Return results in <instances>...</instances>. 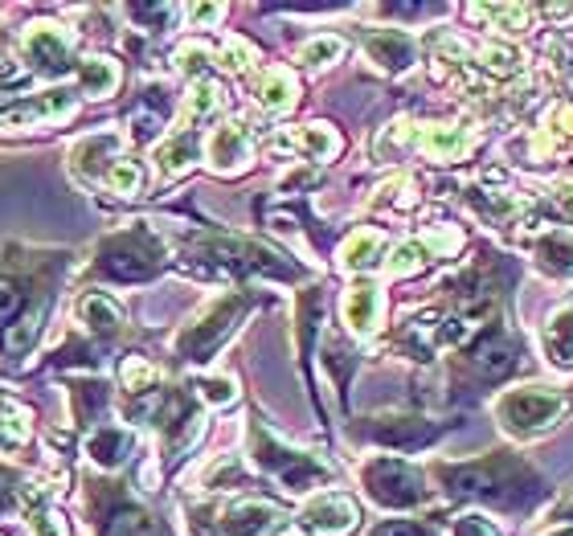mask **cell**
I'll return each mask as SVG.
<instances>
[{
    "label": "cell",
    "instance_id": "cell-22",
    "mask_svg": "<svg viewBox=\"0 0 573 536\" xmlns=\"http://www.w3.org/2000/svg\"><path fill=\"white\" fill-rule=\"evenodd\" d=\"M75 75H78V90H82L87 99H111L115 90H119V82H124L119 62H115V58H107V53L82 58Z\"/></svg>",
    "mask_w": 573,
    "mask_h": 536
},
{
    "label": "cell",
    "instance_id": "cell-46",
    "mask_svg": "<svg viewBox=\"0 0 573 536\" xmlns=\"http://www.w3.org/2000/svg\"><path fill=\"white\" fill-rule=\"evenodd\" d=\"M21 78V70H17V62H9L4 53H0V82H17Z\"/></svg>",
    "mask_w": 573,
    "mask_h": 536
},
{
    "label": "cell",
    "instance_id": "cell-31",
    "mask_svg": "<svg viewBox=\"0 0 573 536\" xmlns=\"http://www.w3.org/2000/svg\"><path fill=\"white\" fill-rule=\"evenodd\" d=\"M221 111V87H217L214 78H197L192 90L185 95V123H205L209 116Z\"/></svg>",
    "mask_w": 573,
    "mask_h": 536
},
{
    "label": "cell",
    "instance_id": "cell-5",
    "mask_svg": "<svg viewBox=\"0 0 573 536\" xmlns=\"http://www.w3.org/2000/svg\"><path fill=\"white\" fill-rule=\"evenodd\" d=\"M250 295H221V299H214V304L205 307L201 316L192 319L189 328L177 336V357L189 360V365H205V360L214 357L217 348L226 345L229 336H234V328L243 324V316L250 311Z\"/></svg>",
    "mask_w": 573,
    "mask_h": 536
},
{
    "label": "cell",
    "instance_id": "cell-11",
    "mask_svg": "<svg viewBox=\"0 0 573 536\" xmlns=\"http://www.w3.org/2000/svg\"><path fill=\"white\" fill-rule=\"evenodd\" d=\"M78 111V90L50 87L41 95H26V99L0 107V128H50L62 123Z\"/></svg>",
    "mask_w": 573,
    "mask_h": 536
},
{
    "label": "cell",
    "instance_id": "cell-48",
    "mask_svg": "<svg viewBox=\"0 0 573 536\" xmlns=\"http://www.w3.org/2000/svg\"><path fill=\"white\" fill-rule=\"evenodd\" d=\"M561 205H565V214H573V185L561 189Z\"/></svg>",
    "mask_w": 573,
    "mask_h": 536
},
{
    "label": "cell",
    "instance_id": "cell-49",
    "mask_svg": "<svg viewBox=\"0 0 573 536\" xmlns=\"http://www.w3.org/2000/svg\"><path fill=\"white\" fill-rule=\"evenodd\" d=\"M557 516H565V520H573V496H570V499H561Z\"/></svg>",
    "mask_w": 573,
    "mask_h": 536
},
{
    "label": "cell",
    "instance_id": "cell-32",
    "mask_svg": "<svg viewBox=\"0 0 573 536\" xmlns=\"http://www.w3.org/2000/svg\"><path fill=\"white\" fill-rule=\"evenodd\" d=\"M119 381H124V389H128L131 397H148L160 389V369L144 357H124V365H119Z\"/></svg>",
    "mask_w": 573,
    "mask_h": 536
},
{
    "label": "cell",
    "instance_id": "cell-36",
    "mask_svg": "<svg viewBox=\"0 0 573 536\" xmlns=\"http://www.w3.org/2000/svg\"><path fill=\"white\" fill-rule=\"evenodd\" d=\"M422 262H426V242H402V246H394V250H389L385 270H389L394 279H402V275L422 270Z\"/></svg>",
    "mask_w": 573,
    "mask_h": 536
},
{
    "label": "cell",
    "instance_id": "cell-21",
    "mask_svg": "<svg viewBox=\"0 0 573 536\" xmlns=\"http://www.w3.org/2000/svg\"><path fill=\"white\" fill-rule=\"evenodd\" d=\"M275 148H279V152H304L307 160H332V156L340 152V136H336L328 123H307V128L279 136Z\"/></svg>",
    "mask_w": 573,
    "mask_h": 536
},
{
    "label": "cell",
    "instance_id": "cell-40",
    "mask_svg": "<svg viewBox=\"0 0 573 536\" xmlns=\"http://www.w3.org/2000/svg\"><path fill=\"white\" fill-rule=\"evenodd\" d=\"M136 21H140L144 29H168L172 21H177V4H131L128 9Z\"/></svg>",
    "mask_w": 573,
    "mask_h": 536
},
{
    "label": "cell",
    "instance_id": "cell-8",
    "mask_svg": "<svg viewBox=\"0 0 573 536\" xmlns=\"http://www.w3.org/2000/svg\"><path fill=\"white\" fill-rule=\"evenodd\" d=\"M565 397L557 389H545V385H524V389H512L496 401V418L500 426L516 438H528L536 430H545L549 421L557 418Z\"/></svg>",
    "mask_w": 573,
    "mask_h": 536
},
{
    "label": "cell",
    "instance_id": "cell-28",
    "mask_svg": "<svg viewBox=\"0 0 573 536\" xmlns=\"http://www.w3.org/2000/svg\"><path fill=\"white\" fill-rule=\"evenodd\" d=\"M418 148L431 156V160H463V156H467V148H472V140H467L458 128L431 123V128L418 131Z\"/></svg>",
    "mask_w": 573,
    "mask_h": 536
},
{
    "label": "cell",
    "instance_id": "cell-17",
    "mask_svg": "<svg viewBox=\"0 0 573 536\" xmlns=\"http://www.w3.org/2000/svg\"><path fill=\"white\" fill-rule=\"evenodd\" d=\"M75 316H78V324L95 336V340H111V336L124 332V307L115 304L107 291L82 295V299L75 304Z\"/></svg>",
    "mask_w": 573,
    "mask_h": 536
},
{
    "label": "cell",
    "instance_id": "cell-10",
    "mask_svg": "<svg viewBox=\"0 0 573 536\" xmlns=\"http://www.w3.org/2000/svg\"><path fill=\"white\" fill-rule=\"evenodd\" d=\"M21 58H26V66L33 75L66 78L78 70V41L70 38L62 26L38 21V26H29L26 38H21Z\"/></svg>",
    "mask_w": 573,
    "mask_h": 536
},
{
    "label": "cell",
    "instance_id": "cell-25",
    "mask_svg": "<svg viewBox=\"0 0 573 536\" xmlns=\"http://www.w3.org/2000/svg\"><path fill=\"white\" fill-rule=\"evenodd\" d=\"M255 95H258V107H263V111L283 116V111H292L295 99H299V82H295L292 70L275 66V70H267V75H263V82H258Z\"/></svg>",
    "mask_w": 573,
    "mask_h": 536
},
{
    "label": "cell",
    "instance_id": "cell-7",
    "mask_svg": "<svg viewBox=\"0 0 573 536\" xmlns=\"http://www.w3.org/2000/svg\"><path fill=\"white\" fill-rule=\"evenodd\" d=\"M365 492H369L373 504H382V508H418L422 499H426V479L414 463L406 459H382L365 463Z\"/></svg>",
    "mask_w": 573,
    "mask_h": 536
},
{
    "label": "cell",
    "instance_id": "cell-1",
    "mask_svg": "<svg viewBox=\"0 0 573 536\" xmlns=\"http://www.w3.org/2000/svg\"><path fill=\"white\" fill-rule=\"evenodd\" d=\"M70 250H21L13 258V246L0 258V353L4 357H26L38 345L46 316L53 304V282L62 270H70Z\"/></svg>",
    "mask_w": 573,
    "mask_h": 536
},
{
    "label": "cell",
    "instance_id": "cell-6",
    "mask_svg": "<svg viewBox=\"0 0 573 536\" xmlns=\"http://www.w3.org/2000/svg\"><path fill=\"white\" fill-rule=\"evenodd\" d=\"M250 455H255L258 467H263L270 479H279L287 492H316L319 484L332 479V472L324 463H316L312 455H304V450L283 447L279 438L267 435L263 426L250 430Z\"/></svg>",
    "mask_w": 573,
    "mask_h": 536
},
{
    "label": "cell",
    "instance_id": "cell-2",
    "mask_svg": "<svg viewBox=\"0 0 573 536\" xmlns=\"http://www.w3.org/2000/svg\"><path fill=\"white\" fill-rule=\"evenodd\" d=\"M168 246L165 238L152 230V221H136L128 230L107 234L95 246V262L90 275L95 279H111V282H148L165 270Z\"/></svg>",
    "mask_w": 573,
    "mask_h": 536
},
{
    "label": "cell",
    "instance_id": "cell-15",
    "mask_svg": "<svg viewBox=\"0 0 573 536\" xmlns=\"http://www.w3.org/2000/svg\"><path fill=\"white\" fill-rule=\"evenodd\" d=\"M250 152H255V143H250V131L243 123H221V128L205 140V160L214 172L229 177V172H243L250 165Z\"/></svg>",
    "mask_w": 573,
    "mask_h": 536
},
{
    "label": "cell",
    "instance_id": "cell-9",
    "mask_svg": "<svg viewBox=\"0 0 573 536\" xmlns=\"http://www.w3.org/2000/svg\"><path fill=\"white\" fill-rule=\"evenodd\" d=\"M90 504L99 536H160V524L128 492H119V484H90Z\"/></svg>",
    "mask_w": 573,
    "mask_h": 536
},
{
    "label": "cell",
    "instance_id": "cell-19",
    "mask_svg": "<svg viewBox=\"0 0 573 536\" xmlns=\"http://www.w3.org/2000/svg\"><path fill=\"white\" fill-rule=\"evenodd\" d=\"M131 450H136V435H131L128 426H99V430L87 438V459L95 463L99 472L124 467Z\"/></svg>",
    "mask_w": 573,
    "mask_h": 536
},
{
    "label": "cell",
    "instance_id": "cell-16",
    "mask_svg": "<svg viewBox=\"0 0 573 536\" xmlns=\"http://www.w3.org/2000/svg\"><path fill=\"white\" fill-rule=\"evenodd\" d=\"M365 438L394 450H418L438 438V426L426 418H373L369 426H365Z\"/></svg>",
    "mask_w": 573,
    "mask_h": 536
},
{
    "label": "cell",
    "instance_id": "cell-45",
    "mask_svg": "<svg viewBox=\"0 0 573 536\" xmlns=\"http://www.w3.org/2000/svg\"><path fill=\"white\" fill-rule=\"evenodd\" d=\"M189 17L197 26H214L217 17H221V9H217V4H197V9H189Z\"/></svg>",
    "mask_w": 573,
    "mask_h": 536
},
{
    "label": "cell",
    "instance_id": "cell-18",
    "mask_svg": "<svg viewBox=\"0 0 573 536\" xmlns=\"http://www.w3.org/2000/svg\"><path fill=\"white\" fill-rule=\"evenodd\" d=\"M365 53L382 70L402 75V70L414 66V38L402 33V29H365Z\"/></svg>",
    "mask_w": 573,
    "mask_h": 536
},
{
    "label": "cell",
    "instance_id": "cell-37",
    "mask_svg": "<svg viewBox=\"0 0 573 536\" xmlns=\"http://www.w3.org/2000/svg\"><path fill=\"white\" fill-rule=\"evenodd\" d=\"M340 53H344V41L324 33V38H312V41L299 46V62L304 66H328V62H336Z\"/></svg>",
    "mask_w": 573,
    "mask_h": 536
},
{
    "label": "cell",
    "instance_id": "cell-44",
    "mask_svg": "<svg viewBox=\"0 0 573 536\" xmlns=\"http://www.w3.org/2000/svg\"><path fill=\"white\" fill-rule=\"evenodd\" d=\"M455 536H496V528L484 520V516H463L455 524Z\"/></svg>",
    "mask_w": 573,
    "mask_h": 536
},
{
    "label": "cell",
    "instance_id": "cell-34",
    "mask_svg": "<svg viewBox=\"0 0 573 536\" xmlns=\"http://www.w3.org/2000/svg\"><path fill=\"white\" fill-rule=\"evenodd\" d=\"M102 185H107L115 197H140V192H144V165H140V160H131V156H124V160L107 172V180H102Z\"/></svg>",
    "mask_w": 573,
    "mask_h": 536
},
{
    "label": "cell",
    "instance_id": "cell-38",
    "mask_svg": "<svg viewBox=\"0 0 573 536\" xmlns=\"http://www.w3.org/2000/svg\"><path fill=\"white\" fill-rule=\"evenodd\" d=\"M209 62H214V53H209V46H201V41H189V46L177 50V66L185 75H192V82H197V78H209Z\"/></svg>",
    "mask_w": 573,
    "mask_h": 536
},
{
    "label": "cell",
    "instance_id": "cell-4",
    "mask_svg": "<svg viewBox=\"0 0 573 536\" xmlns=\"http://www.w3.org/2000/svg\"><path fill=\"white\" fill-rule=\"evenodd\" d=\"M443 484L451 496H480L496 499V504H521V496L512 487H521L524 496L536 492V479L524 472L516 459H484V463H458V467H443Z\"/></svg>",
    "mask_w": 573,
    "mask_h": 536
},
{
    "label": "cell",
    "instance_id": "cell-3",
    "mask_svg": "<svg viewBox=\"0 0 573 536\" xmlns=\"http://www.w3.org/2000/svg\"><path fill=\"white\" fill-rule=\"evenodd\" d=\"M192 270L201 275H267V279H295L299 267L283 262V255L267 246L250 242V238H234V234H209L185 250Z\"/></svg>",
    "mask_w": 573,
    "mask_h": 536
},
{
    "label": "cell",
    "instance_id": "cell-43",
    "mask_svg": "<svg viewBox=\"0 0 573 536\" xmlns=\"http://www.w3.org/2000/svg\"><path fill=\"white\" fill-rule=\"evenodd\" d=\"M369 536H434L431 528H422L418 520H385L377 524Z\"/></svg>",
    "mask_w": 573,
    "mask_h": 536
},
{
    "label": "cell",
    "instance_id": "cell-14",
    "mask_svg": "<svg viewBox=\"0 0 573 536\" xmlns=\"http://www.w3.org/2000/svg\"><path fill=\"white\" fill-rule=\"evenodd\" d=\"M287 524V512L267 499H234L221 512V533L226 536H275Z\"/></svg>",
    "mask_w": 573,
    "mask_h": 536
},
{
    "label": "cell",
    "instance_id": "cell-27",
    "mask_svg": "<svg viewBox=\"0 0 573 536\" xmlns=\"http://www.w3.org/2000/svg\"><path fill=\"white\" fill-rule=\"evenodd\" d=\"M29 438H33V421H29V409L13 397L0 394V450H21L29 447Z\"/></svg>",
    "mask_w": 573,
    "mask_h": 536
},
{
    "label": "cell",
    "instance_id": "cell-12",
    "mask_svg": "<svg viewBox=\"0 0 573 536\" xmlns=\"http://www.w3.org/2000/svg\"><path fill=\"white\" fill-rule=\"evenodd\" d=\"M124 143H128V140H124L119 131H90V136H82V140L70 148L66 165H70V172H75L78 180H87V185H102V180H107V172L124 160Z\"/></svg>",
    "mask_w": 573,
    "mask_h": 536
},
{
    "label": "cell",
    "instance_id": "cell-24",
    "mask_svg": "<svg viewBox=\"0 0 573 536\" xmlns=\"http://www.w3.org/2000/svg\"><path fill=\"white\" fill-rule=\"evenodd\" d=\"M472 360L487 373V377H496V373L512 369V360H516V345H512V336L504 332L500 324H492V328H487V332L472 345Z\"/></svg>",
    "mask_w": 573,
    "mask_h": 536
},
{
    "label": "cell",
    "instance_id": "cell-47",
    "mask_svg": "<svg viewBox=\"0 0 573 536\" xmlns=\"http://www.w3.org/2000/svg\"><path fill=\"white\" fill-rule=\"evenodd\" d=\"M557 123H561V131H570V136H573V107H561Z\"/></svg>",
    "mask_w": 573,
    "mask_h": 536
},
{
    "label": "cell",
    "instance_id": "cell-29",
    "mask_svg": "<svg viewBox=\"0 0 573 536\" xmlns=\"http://www.w3.org/2000/svg\"><path fill=\"white\" fill-rule=\"evenodd\" d=\"M536 262L549 270V275H570L573 270V230H549L536 238L533 246Z\"/></svg>",
    "mask_w": 573,
    "mask_h": 536
},
{
    "label": "cell",
    "instance_id": "cell-20",
    "mask_svg": "<svg viewBox=\"0 0 573 536\" xmlns=\"http://www.w3.org/2000/svg\"><path fill=\"white\" fill-rule=\"evenodd\" d=\"M197 156H201V136L192 128H180L177 136L156 143V172L165 180H172L180 177V172H189V168L197 165Z\"/></svg>",
    "mask_w": 573,
    "mask_h": 536
},
{
    "label": "cell",
    "instance_id": "cell-26",
    "mask_svg": "<svg viewBox=\"0 0 573 536\" xmlns=\"http://www.w3.org/2000/svg\"><path fill=\"white\" fill-rule=\"evenodd\" d=\"M385 255V238L377 230H357L348 242L340 246V267L353 270V275H365V270H373L377 262H382Z\"/></svg>",
    "mask_w": 573,
    "mask_h": 536
},
{
    "label": "cell",
    "instance_id": "cell-39",
    "mask_svg": "<svg viewBox=\"0 0 573 536\" xmlns=\"http://www.w3.org/2000/svg\"><path fill=\"white\" fill-rule=\"evenodd\" d=\"M255 62H258V53H255V46H250V41L229 38L226 46H221V66H226V70H234V75H246Z\"/></svg>",
    "mask_w": 573,
    "mask_h": 536
},
{
    "label": "cell",
    "instance_id": "cell-23",
    "mask_svg": "<svg viewBox=\"0 0 573 536\" xmlns=\"http://www.w3.org/2000/svg\"><path fill=\"white\" fill-rule=\"evenodd\" d=\"M382 319V291L373 282H353L344 295V324L357 336H369Z\"/></svg>",
    "mask_w": 573,
    "mask_h": 536
},
{
    "label": "cell",
    "instance_id": "cell-41",
    "mask_svg": "<svg viewBox=\"0 0 573 536\" xmlns=\"http://www.w3.org/2000/svg\"><path fill=\"white\" fill-rule=\"evenodd\" d=\"M480 58H484L496 75H512V70H516V62H521V58H516V50H508V46H487Z\"/></svg>",
    "mask_w": 573,
    "mask_h": 536
},
{
    "label": "cell",
    "instance_id": "cell-42",
    "mask_svg": "<svg viewBox=\"0 0 573 536\" xmlns=\"http://www.w3.org/2000/svg\"><path fill=\"white\" fill-rule=\"evenodd\" d=\"M26 492V479L17 472H9V467H0V512L13 508V499Z\"/></svg>",
    "mask_w": 573,
    "mask_h": 536
},
{
    "label": "cell",
    "instance_id": "cell-33",
    "mask_svg": "<svg viewBox=\"0 0 573 536\" xmlns=\"http://www.w3.org/2000/svg\"><path fill=\"white\" fill-rule=\"evenodd\" d=\"M70 401H75V421L87 426V421L107 406V385L95 381V377H90V381H75L70 385Z\"/></svg>",
    "mask_w": 573,
    "mask_h": 536
},
{
    "label": "cell",
    "instance_id": "cell-35",
    "mask_svg": "<svg viewBox=\"0 0 573 536\" xmlns=\"http://www.w3.org/2000/svg\"><path fill=\"white\" fill-rule=\"evenodd\" d=\"M192 389H197V397H201L205 406H214V409L238 401V381H234V377H221V373H217V377H197Z\"/></svg>",
    "mask_w": 573,
    "mask_h": 536
},
{
    "label": "cell",
    "instance_id": "cell-13",
    "mask_svg": "<svg viewBox=\"0 0 573 536\" xmlns=\"http://www.w3.org/2000/svg\"><path fill=\"white\" fill-rule=\"evenodd\" d=\"M360 520L357 499L340 496V492H324V496L307 499L304 512H299V528L307 536H344L353 533Z\"/></svg>",
    "mask_w": 573,
    "mask_h": 536
},
{
    "label": "cell",
    "instance_id": "cell-30",
    "mask_svg": "<svg viewBox=\"0 0 573 536\" xmlns=\"http://www.w3.org/2000/svg\"><path fill=\"white\" fill-rule=\"evenodd\" d=\"M545 353L553 365H573V299L553 311L545 328Z\"/></svg>",
    "mask_w": 573,
    "mask_h": 536
}]
</instances>
